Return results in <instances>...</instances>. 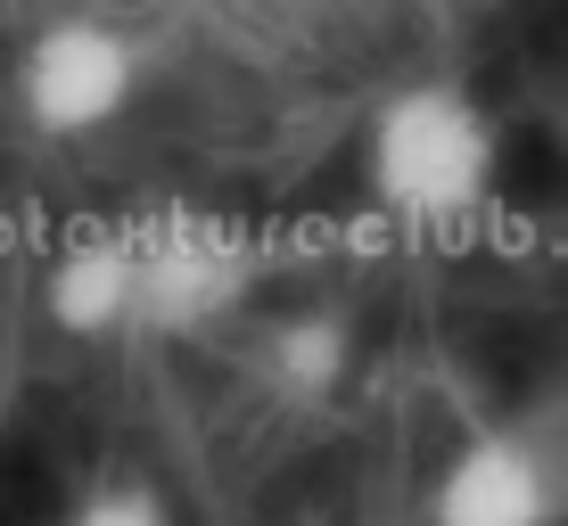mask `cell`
<instances>
[{
  "mask_svg": "<svg viewBox=\"0 0 568 526\" xmlns=\"http://www.w3.org/2000/svg\"><path fill=\"white\" fill-rule=\"evenodd\" d=\"M503 132L462 83H404L363 124V198L404 230H462L495 206Z\"/></svg>",
  "mask_w": 568,
  "mask_h": 526,
  "instance_id": "1",
  "label": "cell"
},
{
  "mask_svg": "<svg viewBox=\"0 0 568 526\" xmlns=\"http://www.w3.org/2000/svg\"><path fill=\"white\" fill-rule=\"evenodd\" d=\"M141 271V338H206L256 297V239L223 206H141L124 214Z\"/></svg>",
  "mask_w": 568,
  "mask_h": 526,
  "instance_id": "2",
  "label": "cell"
},
{
  "mask_svg": "<svg viewBox=\"0 0 568 526\" xmlns=\"http://www.w3.org/2000/svg\"><path fill=\"white\" fill-rule=\"evenodd\" d=\"M141 42L108 17H58L17 50V107L42 141H100L141 100Z\"/></svg>",
  "mask_w": 568,
  "mask_h": 526,
  "instance_id": "3",
  "label": "cell"
},
{
  "mask_svg": "<svg viewBox=\"0 0 568 526\" xmlns=\"http://www.w3.org/2000/svg\"><path fill=\"white\" fill-rule=\"evenodd\" d=\"M560 453L519 420L469 427L428 477V526H560Z\"/></svg>",
  "mask_w": 568,
  "mask_h": 526,
  "instance_id": "4",
  "label": "cell"
},
{
  "mask_svg": "<svg viewBox=\"0 0 568 526\" xmlns=\"http://www.w3.org/2000/svg\"><path fill=\"white\" fill-rule=\"evenodd\" d=\"M42 313L74 345H115L141 338V271H132V230L124 223H74L42 264Z\"/></svg>",
  "mask_w": 568,
  "mask_h": 526,
  "instance_id": "5",
  "label": "cell"
},
{
  "mask_svg": "<svg viewBox=\"0 0 568 526\" xmlns=\"http://www.w3.org/2000/svg\"><path fill=\"white\" fill-rule=\"evenodd\" d=\"M256 379H264L281 403H329L346 379H355V321H346V313H322V305L264 321V338H256Z\"/></svg>",
  "mask_w": 568,
  "mask_h": 526,
  "instance_id": "6",
  "label": "cell"
},
{
  "mask_svg": "<svg viewBox=\"0 0 568 526\" xmlns=\"http://www.w3.org/2000/svg\"><path fill=\"white\" fill-rule=\"evenodd\" d=\"M67 526H173V510H165V494H156L149 477H100L67 510Z\"/></svg>",
  "mask_w": 568,
  "mask_h": 526,
  "instance_id": "7",
  "label": "cell"
}]
</instances>
